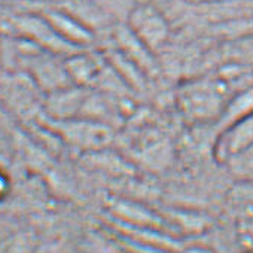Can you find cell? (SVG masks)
Returning <instances> with one entry per match:
<instances>
[{
	"label": "cell",
	"instance_id": "1",
	"mask_svg": "<svg viewBox=\"0 0 253 253\" xmlns=\"http://www.w3.org/2000/svg\"><path fill=\"white\" fill-rule=\"evenodd\" d=\"M179 107L183 115L192 121H207L220 116L223 103V89L214 81H194L185 84L177 92Z\"/></svg>",
	"mask_w": 253,
	"mask_h": 253
},
{
	"label": "cell",
	"instance_id": "2",
	"mask_svg": "<svg viewBox=\"0 0 253 253\" xmlns=\"http://www.w3.org/2000/svg\"><path fill=\"white\" fill-rule=\"evenodd\" d=\"M128 29L151 51H157L169 38V24L151 5H140L130 14Z\"/></svg>",
	"mask_w": 253,
	"mask_h": 253
},
{
	"label": "cell",
	"instance_id": "3",
	"mask_svg": "<svg viewBox=\"0 0 253 253\" xmlns=\"http://www.w3.org/2000/svg\"><path fill=\"white\" fill-rule=\"evenodd\" d=\"M253 145V113L225 126L216 142L214 154L222 163L246 151Z\"/></svg>",
	"mask_w": 253,
	"mask_h": 253
},
{
	"label": "cell",
	"instance_id": "4",
	"mask_svg": "<svg viewBox=\"0 0 253 253\" xmlns=\"http://www.w3.org/2000/svg\"><path fill=\"white\" fill-rule=\"evenodd\" d=\"M69 136L72 142L81 148L100 149L112 140V130L109 128L107 124L85 118L79 122L72 124Z\"/></svg>",
	"mask_w": 253,
	"mask_h": 253
},
{
	"label": "cell",
	"instance_id": "5",
	"mask_svg": "<svg viewBox=\"0 0 253 253\" xmlns=\"http://www.w3.org/2000/svg\"><path fill=\"white\" fill-rule=\"evenodd\" d=\"M252 113H253V88L241 92L234 100H231L228 104H225V107L219 116L220 126L225 128V126L231 125L232 122H235L241 118H246Z\"/></svg>",
	"mask_w": 253,
	"mask_h": 253
},
{
	"label": "cell",
	"instance_id": "6",
	"mask_svg": "<svg viewBox=\"0 0 253 253\" xmlns=\"http://www.w3.org/2000/svg\"><path fill=\"white\" fill-rule=\"evenodd\" d=\"M66 70L67 75H70V78L81 85L92 84L101 76V67L92 57L88 55H78L72 58Z\"/></svg>",
	"mask_w": 253,
	"mask_h": 253
},
{
	"label": "cell",
	"instance_id": "7",
	"mask_svg": "<svg viewBox=\"0 0 253 253\" xmlns=\"http://www.w3.org/2000/svg\"><path fill=\"white\" fill-rule=\"evenodd\" d=\"M231 170L241 177H253V145L226 163Z\"/></svg>",
	"mask_w": 253,
	"mask_h": 253
},
{
	"label": "cell",
	"instance_id": "8",
	"mask_svg": "<svg viewBox=\"0 0 253 253\" xmlns=\"http://www.w3.org/2000/svg\"><path fill=\"white\" fill-rule=\"evenodd\" d=\"M185 253H214V252L210 250V249H207V247L195 246V247H189L188 250H185Z\"/></svg>",
	"mask_w": 253,
	"mask_h": 253
},
{
	"label": "cell",
	"instance_id": "9",
	"mask_svg": "<svg viewBox=\"0 0 253 253\" xmlns=\"http://www.w3.org/2000/svg\"><path fill=\"white\" fill-rule=\"evenodd\" d=\"M246 253H253V252H246Z\"/></svg>",
	"mask_w": 253,
	"mask_h": 253
}]
</instances>
